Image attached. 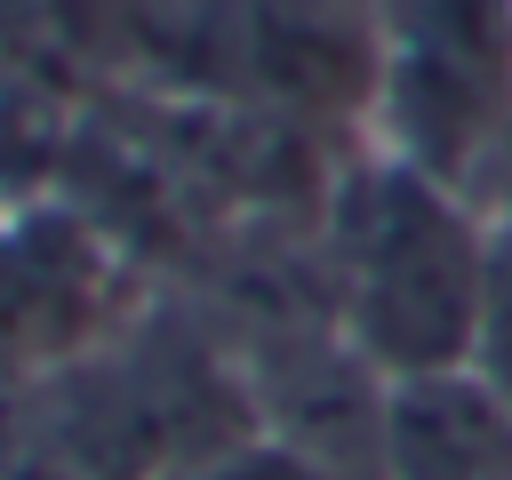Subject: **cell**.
<instances>
[{"instance_id": "6da1fadb", "label": "cell", "mask_w": 512, "mask_h": 480, "mask_svg": "<svg viewBox=\"0 0 512 480\" xmlns=\"http://www.w3.org/2000/svg\"><path fill=\"white\" fill-rule=\"evenodd\" d=\"M480 240L488 208L376 152L336 216L344 264V328L384 384L464 376L472 304H480Z\"/></svg>"}, {"instance_id": "7a4b0ae2", "label": "cell", "mask_w": 512, "mask_h": 480, "mask_svg": "<svg viewBox=\"0 0 512 480\" xmlns=\"http://www.w3.org/2000/svg\"><path fill=\"white\" fill-rule=\"evenodd\" d=\"M376 24L384 152L464 200H488L512 120V0H376Z\"/></svg>"}, {"instance_id": "3957f363", "label": "cell", "mask_w": 512, "mask_h": 480, "mask_svg": "<svg viewBox=\"0 0 512 480\" xmlns=\"http://www.w3.org/2000/svg\"><path fill=\"white\" fill-rule=\"evenodd\" d=\"M384 480H512V416L472 376L384 384Z\"/></svg>"}, {"instance_id": "277c9868", "label": "cell", "mask_w": 512, "mask_h": 480, "mask_svg": "<svg viewBox=\"0 0 512 480\" xmlns=\"http://www.w3.org/2000/svg\"><path fill=\"white\" fill-rule=\"evenodd\" d=\"M464 376L512 416V208H488V240H480V304H472V352Z\"/></svg>"}, {"instance_id": "5b68a950", "label": "cell", "mask_w": 512, "mask_h": 480, "mask_svg": "<svg viewBox=\"0 0 512 480\" xmlns=\"http://www.w3.org/2000/svg\"><path fill=\"white\" fill-rule=\"evenodd\" d=\"M160 480H328V464L304 456V448H288V440H224L208 456H184Z\"/></svg>"}, {"instance_id": "8992f818", "label": "cell", "mask_w": 512, "mask_h": 480, "mask_svg": "<svg viewBox=\"0 0 512 480\" xmlns=\"http://www.w3.org/2000/svg\"><path fill=\"white\" fill-rule=\"evenodd\" d=\"M496 200L512 208V120H504V144H496V176H488V200H480V208H496Z\"/></svg>"}]
</instances>
